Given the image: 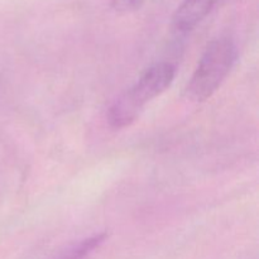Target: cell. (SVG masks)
<instances>
[{
	"label": "cell",
	"instance_id": "cell-1",
	"mask_svg": "<svg viewBox=\"0 0 259 259\" xmlns=\"http://www.w3.org/2000/svg\"><path fill=\"white\" fill-rule=\"evenodd\" d=\"M175 72L176 70L168 62L156 63L144 71L136 85L111 104L108 110L109 124L113 128L121 129L134 123L142 109L169 88Z\"/></svg>",
	"mask_w": 259,
	"mask_h": 259
},
{
	"label": "cell",
	"instance_id": "cell-2",
	"mask_svg": "<svg viewBox=\"0 0 259 259\" xmlns=\"http://www.w3.org/2000/svg\"><path fill=\"white\" fill-rule=\"evenodd\" d=\"M237 58V47L227 37L211 40L202 53L186 91L194 101L207 100L222 86Z\"/></svg>",
	"mask_w": 259,
	"mask_h": 259
},
{
	"label": "cell",
	"instance_id": "cell-3",
	"mask_svg": "<svg viewBox=\"0 0 259 259\" xmlns=\"http://www.w3.org/2000/svg\"><path fill=\"white\" fill-rule=\"evenodd\" d=\"M219 0H182L172 15V28L186 34L194 30L215 8Z\"/></svg>",
	"mask_w": 259,
	"mask_h": 259
},
{
	"label": "cell",
	"instance_id": "cell-4",
	"mask_svg": "<svg viewBox=\"0 0 259 259\" xmlns=\"http://www.w3.org/2000/svg\"><path fill=\"white\" fill-rule=\"evenodd\" d=\"M108 234L106 233H100L93 237L85 238L78 243H73L70 247L66 248L63 252L56 255L53 259H85L91 254L95 249H98L101 244L106 240Z\"/></svg>",
	"mask_w": 259,
	"mask_h": 259
},
{
	"label": "cell",
	"instance_id": "cell-5",
	"mask_svg": "<svg viewBox=\"0 0 259 259\" xmlns=\"http://www.w3.org/2000/svg\"><path fill=\"white\" fill-rule=\"evenodd\" d=\"M146 0H111V7L118 13H132L138 10Z\"/></svg>",
	"mask_w": 259,
	"mask_h": 259
}]
</instances>
